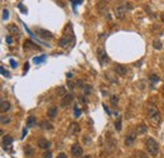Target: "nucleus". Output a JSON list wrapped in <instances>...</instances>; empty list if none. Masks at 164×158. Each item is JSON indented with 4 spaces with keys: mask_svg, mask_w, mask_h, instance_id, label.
<instances>
[{
    "mask_svg": "<svg viewBox=\"0 0 164 158\" xmlns=\"http://www.w3.org/2000/svg\"><path fill=\"white\" fill-rule=\"evenodd\" d=\"M145 148L148 150V153L150 154V156H158L159 153V144L158 142H156L155 139L153 138H148L145 140Z\"/></svg>",
    "mask_w": 164,
    "mask_h": 158,
    "instance_id": "f257e3e1",
    "label": "nucleus"
},
{
    "mask_svg": "<svg viewBox=\"0 0 164 158\" xmlns=\"http://www.w3.org/2000/svg\"><path fill=\"white\" fill-rule=\"evenodd\" d=\"M146 111H148V117L152 119L153 121H159L160 120V113L158 110V108L155 106L154 104L149 103L148 105H146Z\"/></svg>",
    "mask_w": 164,
    "mask_h": 158,
    "instance_id": "f03ea898",
    "label": "nucleus"
},
{
    "mask_svg": "<svg viewBox=\"0 0 164 158\" xmlns=\"http://www.w3.org/2000/svg\"><path fill=\"white\" fill-rule=\"evenodd\" d=\"M97 58H99V61L102 63V65H105L106 62H109V56L106 55V51L104 50L102 47L97 48Z\"/></svg>",
    "mask_w": 164,
    "mask_h": 158,
    "instance_id": "7ed1b4c3",
    "label": "nucleus"
},
{
    "mask_svg": "<svg viewBox=\"0 0 164 158\" xmlns=\"http://www.w3.org/2000/svg\"><path fill=\"white\" fill-rule=\"evenodd\" d=\"M135 139H137V132H134V130L129 132L128 135H126V138H125V146H126V147L132 146V144H134V142H135Z\"/></svg>",
    "mask_w": 164,
    "mask_h": 158,
    "instance_id": "20e7f679",
    "label": "nucleus"
},
{
    "mask_svg": "<svg viewBox=\"0 0 164 158\" xmlns=\"http://www.w3.org/2000/svg\"><path fill=\"white\" fill-rule=\"evenodd\" d=\"M71 153H72V156H75L76 158H77V157H81L82 158L83 149H82V147L80 146L78 143H75V144L71 147Z\"/></svg>",
    "mask_w": 164,
    "mask_h": 158,
    "instance_id": "39448f33",
    "label": "nucleus"
},
{
    "mask_svg": "<svg viewBox=\"0 0 164 158\" xmlns=\"http://www.w3.org/2000/svg\"><path fill=\"white\" fill-rule=\"evenodd\" d=\"M73 100H75V96H73V94H66L65 96L62 97V100H61V106H62V108H66L67 105L71 104Z\"/></svg>",
    "mask_w": 164,
    "mask_h": 158,
    "instance_id": "423d86ee",
    "label": "nucleus"
},
{
    "mask_svg": "<svg viewBox=\"0 0 164 158\" xmlns=\"http://www.w3.org/2000/svg\"><path fill=\"white\" fill-rule=\"evenodd\" d=\"M81 130V128H80V124L78 123H72L71 125H69V129H68V133L71 135H77V133H80Z\"/></svg>",
    "mask_w": 164,
    "mask_h": 158,
    "instance_id": "0eeeda50",
    "label": "nucleus"
},
{
    "mask_svg": "<svg viewBox=\"0 0 164 158\" xmlns=\"http://www.w3.org/2000/svg\"><path fill=\"white\" fill-rule=\"evenodd\" d=\"M114 71L116 72L119 76H125L128 73V68L125 67L124 65H117V66H115L114 67Z\"/></svg>",
    "mask_w": 164,
    "mask_h": 158,
    "instance_id": "6e6552de",
    "label": "nucleus"
},
{
    "mask_svg": "<svg viewBox=\"0 0 164 158\" xmlns=\"http://www.w3.org/2000/svg\"><path fill=\"white\" fill-rule=\"evenodd\" d=\"M125 13H126V9H125L124 6H117V8L115 9V17H116L117 19H123L125 17Z\"/></svg>",
    "mask_w": 164,
    "mask_h": 158,
    "instance_id": "1a4fd4ad",
    "label": "nucleus"
},
{
    "mask_svg": "<svg viewBox=\"0 0 164 158\" xmlns=\"http://www.w3.org/2000/svg\"><path fill=\"white\" fill-rule=\"evenodd\" d=\"M38 147H39L40 149H48L51 147V142L47 140L46 138H40L38 140Z\"/></svg>",
    "mask_w": 164,
    "mask_h": 158,
    "instance_id": "9d476101",
    "label": "nucleus"
},
{
    "mask_svg": "<svg viewBox=\"0 0 164 158\" xmlns=\"http://www.w3.org/2000/svg\"><path fill=\"white\" fill-rule=\"evenodd\" d=\"M38 33H39V36L42 38H44V39H52V38H53V34L46 29H38Z\"/></svg>",
    "mask_w": 164,
    "mask_h": 158,
    "instance_id": "9b49d317",
    "label": "nucleus"
},
{
    "mask_svg": "<svg viewBox=\"0 0 164 158\" xmlns=\"http://www.w3.org/2000/svg\"><path fill=\"white\" fill-rule=\"evenodd\" d=\"M57 114H58L57 106H52V108L48 109V111H47V115H48V118L49 119H54L56 117H57Z\"/></svg>",
    "mask_w": 164,
    "mask_h": 158,
    "instance_id": "f8f14e48",
    "label": "nucleus"
},
{
    "mask_svg": "<svg viewBox=\"0 0 164 158\" xmlns=\"http://www.w3.org/2000/svg\"><path fill=\"white\" fill-rule=\"evenodd\" d=\"M6 30L9 32L10 34H19V28L16 27V24H9L8 27H6Z\"/></svg>",
    "mask_w": 164,
    "mask_h": 158,
    "instance_id": "ddd939ff",
    "label": "nucleus"
},
{
    "mask_svg": "<svg viewBox=\"0 0 164 158\" xmlns=\"http://www.w3.org/2000/svg\"><path fill=\"white\" fill-rule=\"evenodd\" d=\"M10 106H12V105H10L9 101L3 100L1 104H0V111H1V113H6V111H8L9 109H10Z\"/></svg>",
    "mask_w": 164,
    "mask_h": 158,
    "instance_id": "4468645a",
    "label": "nucleus"
},
{
    "mask_svg": "<svg viewBox=\"0 0 164 158\" xmlns=\"http://www.w3.org/2000/svg\"><path fill=\"white\" fill-rule=\"evenodd\" d=\"M24 48H25V50H27V48H33V50H40V48L38 47V46H36L32 41H29V39H27L25 42H24Z\"/></svg>",
    "mask_w": 164,
    "mask_h": 158,
    "instance_id": "2eb2a0df",
    "label": "nucleus"
},
{
    "mask_svg": "<svg viewBox=\"0 0 164 158\" xmlns=\"http://www.w3.org/2000/svg\"><path fill=\"white\" fill-rule=\"evenodd\" d=\"M12 143H13V138L10 135H5L4 138H3V146H4V148L12 146Z\"/></svg>",
    "mask_w": 164,
    "mask_h": 158,
    "instance_id": "dca6fc26",
    "label": "nucleus"
},
{
    "mask_svg": "<svg viewBox=\"0 0 164 158\" xmlns=\"http://www.w3.org/2000/svg\"><path fill=\"white\" fill-rule=\"evenodd\" d=\"M36 124H37V119H36V117L30 115V117L28 118V120H27V126H28V128H32V126H34Z\"/></svg>",
    "mask_w": 164,
    "mask_h": 158,
    "instance_id": "f3484780",
    "label": "nucleus"
},
{
    "mask_svg": "<svg viewBox=\"0 0 164 158\" xmlns=\"http://www.w3.org/2000/svg\"><path fill=\"white\" fill-rule=\"evenodd\" d=\"M148 132V126L145 124H139L138 128H137V133L138 134H144V133Z\"/></svg>",
    "mask_w": 164,
    "mask_h": 158,
    "instance_id": "a211bd4d",
    "label": "nucleus"
},
{
    "mask_svg": "<svg viewBox=\"0 0 164 158\" xmlns=\"http://www.w3.org/2000/svg\"><path fill=\"white\" fill-rule=\"evenodd\" d=\"M68 43H69V41H68L67 37H63V38H61V39L58 41V46H59V47H67Z\"/></svg>",
    "mask_w": 164,
    "mask_h": 158,
    "instance_id": "6ab92c4d",
    "label": "nucleus"
},
{
    "mask_svg": "<svg viewBox=\"0 0 164 158\" xmlns=\"http://www.w3.org/2000/svg\"><path fill=\"white\" fill-rule=\"evenodd\" d=\"M40 128L42 129H47V130H51V129H53V125H52L51 123H48V121H42L40 123Z\"/></svg>",
    "mask_w": 164,
    "mask_h": 158,
    "instance_id": "aec40b11",
    "label": "nucleus"
},
{
    "mask_svg": "<svg viewBox=\"0 0 164 158\" xmlns=\"http://www.w3.org/2000/svg\"><path fill=\"white\" fill-rule=\"evenodd\" d=\"M0 121H1V125H5V124H9L10 121H12V118L8 117V115H1V119H0Z\"/></svg>",
    "mask_w": 164,
    "mask_h": 158,
    "instance_id": "412c9836",
    "label": "nucleus"
},
{
    "mask_svg": "<svg viewBox=\"0 0 164 158\" xmlns=\"http://www.w3.org/2000/svg\"><path fill=\"white\" fill-rule=\"evenodd\" d=\"M135 158H148V154H145L144 152H141V150H137V152L134 153Z\"/></svg>",
    "mask_w": 164,
    "mask_h": 158,
    "instance_id": "4be33fe9",
    "label": "nucleus"
},
{
    "mask_svg": "<svg viewBox=\"0 0 164 158\" xmlns=\"http://www.w3.org/2000/svg\"><path fill=\"white\" fill-rule=\"evenodd\" d=\"M110 101H111V104H113V106H116L117 101H119V96H117V95H111Z\"/></svg>",
    "mask_w": 164,
    "mask_h": 158,
    "instance_id": "5701e85b",
    "label": "nucleus"
},
{
    "mask_svg": "<svg viewBox=\"0 0 164 158\" xmlns=\"http://www.w3.org/2000/svg\"><path fill=\"white\" fill-rule=\"evenodd\" d=\"M153 47H154L155 48V50H162V47H163V46H162V42H160V41H154V42H153Z\"/></svg>",
    "mask_w": 164,
    "mask_h": 158,
    "instance_id": "b1692460",
    "label": "nucleus"
},
{
    "mask_svg": "<svg viewBox=\"0 0 164 158\" xmlns=\"http://www.w3.org/2000/svg\"><path fill=\"white\" fill-rule=\"evenodd\" d=\"M115 129H116L117 132H120L121 130V119L119 118L116 121H115Z\"/></svg>",
    "mask_w": 164,
    "mask_h": 158,
    "instance_id": "393cba45",
    "label": "nucleus"
},
{
    "mask_svg": "<svg viewBox=\"0 0 164 158\" xmlns=\"http://www.w3.org/2000/svg\"><path fill=\"white\" fill-rule=\"evenodd\" d=\"M57 95H59V96H65V95H66L65 87H58V89H57Z\"/></svg>",
    "mask_w": 164,
    "mask_h": 158,
    "instance_id": "a878e982",
    "label": "nucleus"
},
{
    "mask_svg": "<svg viewBox=\"0 0 164 158\" xmlns=\"http://www.w3.org/2000/svg\"><path fill=\"white\" fill-rule=\"evenodd\" d=\"M81 117V109L75 108V118H80Z\"/></svg>",
    "mask_w": 164,
    "mask_h": 158,
    "instance_id": "bb28decb",
    "label": "nucleus"
},
{
    "mask_svg": "<svg viewBox=\"0 0 164 158\" xmlns=\"http://www.w3.org/2000/svg\"><path fill=\"white\" fill-rule=\"evenodd\" d=\"M44 58H46L44 56H42V57H34L33 61L36 62V63H39V62H42V61H44Z\"/></svg>",
    "mask_w": 164,
    "mask_h": 158,
    "instance_id": "cd10ccee",
    "label": "nucleus"
},
{
    "mask_svg": "<svg viewBox=\"0 0 164 158\" xmlns=\"http://www.w3.org/2000/svg\"><path fill=\"white\" fill-rule=\"evenodd\" d=\"M9 18V12H8V10H6V9H4V10H3V19H8Z\"/></svg>",
    "mask_w": 164,
    "mask_h": 158,
    "instance_id": "c85d7f7f",
    "label": "nucleus"
},
{
    "mask_svg": "<svg viewBox=\"0 0 164 158\" xmlns=\"http://www.w3.org/2000/svg\"><path fill=\"white\" fill-rule=\"evenodd\" d=\"M43 158H52V153L51 152H44L43 153Z\"/></svg>",
    "mask_w": 164,
    "mask_h": 158,
    "instance_id": "c756f323",
    "label": "nucleus"
},
{
    "mask_svg": "<svg viewBox=\"0 0 164 158\" xmlns=\"http://www.w3.org/2000/svg\"><path fill=\"white\" fill-rule=\"evenodd\" d=\"M57 158H68V157H67V154H66V153L61 152V153H59L58 156H57Z\"/></svg>",
    "mask_w": 164,
    "mask_h": 158,
    "instance_id": "7c9ffc66",
    "label": "nucleus"
},
{
    "mask_svg": "<svg viewBox=\"0 0 164 158\" xmlns=\"http://www.w3.org/2000/svg\"><path fill=\"white\" fill-rule=\"evenodd\" d=\"M1 73H3L4 76L9 77V72H8V71H5V68H4V67H1Z\"/></svg>",
    "mask_w": 164,
    "mask_h": 158,
    "instance_id": "2f4dec72",
    "label": "nucleus"
},
{
    "mask_svg": "<svg viewBox=\"0 0 164 158\" xmlns=\"http://www.w3.org/2000/svg\"><path fill=\"white\" fill-rule=\"evenodd\" d=\"M150 80H153V81H159V77H156V76H154V75H152L150 77H149Z\"/></svg>",
    "mask_w": 164,
    "mask_h": 158,
    "instance_id": "473e14b6",
    "label": "nucleus"
},
{
    "mask_svg": "<svg viewBox=\"0 0 164 158\" xmlns=\"http://www.w3.org/2000/svg\"><path fill=\"white\" fill-rule=\"evenodd\" d=\"M25 153H29V154H32V153H33L32 148H30V147H27V148H25Z\"/></svg>",
    "mask_w": 164,
    "mask_h": 158,
    "instance_id": "72a5a7b5",
    "label": "nucleus"
},
{
    "mask_svg": "<svg viewBox=\"0 0 164 158\" xmlns=\"http://www.w3.org/2000/svg\"><path fill=\"white\" fill-rule=\"evenodd\" d=\"M10 65H12V67H16V62L14 59H10Z\"/></svg>",
    "mask_w": 164,
    "mask_h": 158,
    "instance_id": "f704fd0d",
    "label": "nucleus"
},
{
    "mask_svg": "<svg viewBox=\"0 0 164 158\" xmlns=\"http://www.w3.org/2000/svg\"><path fill=\"white\" fill-rule=\"evenodd\" d=\"M6 42H8V43H12V42H13L12 37H10V36H8V37H6Z\"/></svg>",
    "mask_w": 164,
    "mask_h": 158,
    "instance_id": "c9c22d12",
    "label": "nucleus"
},
{
    "mask_svg": "<svg viewBox=\"0 0 164 158\" xmlns=\"http://www.w3.org/2000/svg\"><path fill=\"white\" fill-rule=\"evenodd\" d=\"M28 70H29V63H25V66H24V71H28Z\"/></svg>",
    "mask_w": 164,
    "mask_h": 158,
    "instance_id": "e433bc0d",
    "label": "nucleus"
},
{
    "mask_svg": "<svg viewBox=\"0 0 164 158\" xmlns=\"http://www.w3.org/2000/svg\"><path fill=\"white\" fill-rule=\"evenodd\" d=\"M82 158H93L91 154H86V156H82Z\"/></svg>",
    "mask_w": 164,
    "mask_h": 158,
    "instance_id": "4c0bfd02",
    "label": "nucleus"
},
{
    "mask_svg": "<svg viewBox=\"0 0 164 158\" xmlns=\"http://www.w3.org/2000/svg\"><path fill=\"white\" fill-rule=\"evenodd\" d=\"M25 134H27V129H24V130H23V135H22V138H24V137H25Z\"/></svg>",
    "mask_w": 164,
    "mask_h": 158,
    "instance_id": "58836bf2",
    "label": "nucleus"
},
{
    "mask_svg": "<svg viewBox=\"0 0 164 158\" xmlns=\"http://www.w3.org/2000/svg\"><path fill=\"white\" fill-rule=\"evenodd\" d=\"M160 19H162V22L164 23V13L162 14V15H160Z\"/></svg>",
    "mask_w": 164,
    "mask_h": 158,
    "instance_id": "ea45409f",
    "label": "nucleus"
},
{
    "mask_svg": "<svg viewBox=\"0 0 164 158\" xmlns=\"http://www.w3.org/2000/svg\"><path fill=\"white\" fill-rule=\"evenodd\" d=\"M67 77H68V79H71V77H72V73H71V72L67 73Z\"/></svg>",
    "mask_w": 164,
    "mask_h": 158,
    "instance_id": "a19ab883",
    "label": "nucleus"
},
{
    "mask_svg": "<svg viewBox=\"0 0 164 158\" xmlns=\"http://www.w3.org/2000/svg\"><path fill=\"white\" fill-rule=\"evenodd\" d=\"M163 90H164V86H163Z\"/></svg>",
    "mask_w": 164,
    "mask_h": 158,
    "instance_id": "79ce46f5",
    "label": "nucleus"
}]
</instances>
